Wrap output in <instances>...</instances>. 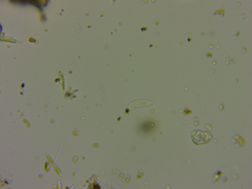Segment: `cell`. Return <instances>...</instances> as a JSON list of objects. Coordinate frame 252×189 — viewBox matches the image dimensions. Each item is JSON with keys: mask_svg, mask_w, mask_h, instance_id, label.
Returning a JSON list of instances; mask_svg holds the SVG:
<instances>
[{"mask_svg": "<svg viewBox=\"0 0 252 189\" xmlns=\"http://www.w3.org/2000/svg\"><path fill=\"white\" fill-rule=\"evenodd\" d=\"M192 135V141L197 145L201 144H206L209 141L211 140V135L205 131H201V130H195V131L191 132Z\"/></svg>", "mask_w": 252, "mask_h": 189, "instance_id": "obj_1", "label": "cell"}, {"mask_svg": "<svg viewBox=\"0 0 252 189\" xmlns=\"http://www.w3.org/2000/svg\"><path fill=\"white\" fill-rule=\"evenodd\" d=\"M11 2H17V3H23V4H32V5H35V6L41 9L42 7V3L41 1H37V0H24V1H21V0H17V1H11Z\"/></svg>", "mask_w": 252, "mask_h": 189, "instance_id": "obj_2", "label": "cell"}, {"mask_svg": "<svg viewBox=\"0 0 252 189\" xmlns=\"http://www.w3.org/2000/svg\"><path fill=\"white\" fill-rule=\"evenodd\" d=\"M153 126H155V124H153L151 121H146L141 125V130L143 132H149L152 130Z\"/></svg>", "mask_w": 252, "mask_h": 189, "instance_id": "obj_3", "label": "cell"}]
</instances>
